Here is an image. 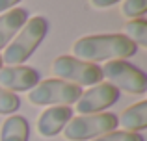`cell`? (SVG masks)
Instances as JSON below:
<instances>
[{"label":"cell","instance_id":"6da1fadb","mask_svg":"<svg viewBox=\"0 0 147 141\" xmlns=\"http://www.w3.org/2000/svg\"><path fill=\"white\" fill-rule=\"evenodd\" d=\"M138 47L123 33H104V35H86L73 45V56L80 61H106L123 59L134 56Z\"/></svg>","mask_w":147,"mask_h":141},{"label":"cell","instance_id":"7a4b0ae2","mask_svg":"<svg viewBox=\"0 0 147 141\" xmlns=\"http://www.w3.org/2000/svg\"><path fill=\"white\" fill-rule=\"evenodd\" d=\"M47 21L45 17L37 15L26 21V24L19 30V35L6 47L2 56V63L7 65H21L22 61L32 56V52L39 47V43L47 35Z\"/></svg>","mask_w":147,"mask_h":141},{"label":"cell","instance_id":"3957f363","mask_svg":"<svg viewBox=\"0 0 147 141\" xmlns=\"http://www.w3.org/2000/svg\"><path fill=\"white\" fill-rule=\"evenodd\" d=\"M117 128V115L114 113H93V115L71 117L63 128V136L69 141H88L97 136L110 134Z\"/></svg>","mask_w":147,"mask_h":141},{"label":"cell","instance_id":"277c9868","mask_svg":"<svg viewBox=\"0 0 147 141\" xmlns=\"http://www.w3.org/2000/svg\"><path fill=\"white\" fill-rule=\"evenodd\" d=\"M82 95V87L65 80L50 78L39 82L28 93V100L36 106H69Z\"/></svg>","mask_w":147,"mask_h":141},{"label":"cell","instance_id":"5b68a950","mask_svg":"<svg viewBox=\"0 0 147 141\" xmlns=\"http://www.w3.org/2000/svg\"><path fill=\"white\" fill-rule=\"evenodd\" d=\"M100 71H102V78H106L108 84L114 86L115 89L127 91L130 95H144L147 89L145 74L134 65H130L129 61L112 59L104 63Z\"/></svg>","mask_w":147,"mask_h":141},{"label":"cell","instance_id":"8992f818","mask_svg":"<svg viewBox=\"0 0 147 141\" xmlns=\"http://www.w3.org/2000/svg\"><path fill=\"white\" fill-rule=\"evenodd\" d=\"M52 72L58 80H65L75 86H95L102 82V71L95 63L80 61L73 56H60L52 63Z\"/></svg>","mask_w":147,"mask_h":141},{"label":"cell","instance_id":"52a82bcc","mask_svg":"<svg viewBox=\"0 0 147 141\" xmlns=\"http://www.w3.org/2000/svg\"><path fill=\"white\" fill-rule=\"evenodd\" d=\"M117 100H119V91L108 82H100L80 95V98L76 100V112L80 115L102 113V110L114 106Z\"/></svg>","mask_w":147,"mask_h":141},{"label":"cell","instance_id":"ba28073f","mask_svg":"<svg viewBox=\"0 0 147 141\" xmlns=\"http://www.w3.org/2000/svg\"><path fill=\"white\" fill-rule=\"evenodd\" d=\"M39 84V74L36 69L26 65H7L0 69V87L9 93L28 91Z\"/></svg>","mask_w":147,"mask_h":141},{"label":"cell","instance_id":"9c48e42d","mask_svg":"<svg viewBox=\"0 0 147 141\" xmlns=\"http://www.w3.org/2000/svg\"><path fill=\"white\" fill-rule=\"evenodd\" d=\"M73 110L69 106H50L37 119V132L43 138H52L60 134L65 128V124L71 121Z\"/></svg>","mask_w":147,"mask_h":141},{"label":"cell","instance_id":"30bf717a","mask_svg":"<svg viewBox=\"0 0 147 141\" xmlns=\"http://www.w3.org/2000/svg\"><path fill=\"white\" fill-rule=\"evenodd\" d=\"M26 21H28V13L22 7H13L0 15V48L7 47V43L26 24Z\"/></svg>","mask_w":147,"mask_h":141},{"label":"cell","instance_id":"8fae6325","mask_svg":"<svg viewBox=\"0 0 147 141\" xmlns=\"http://www.w3.org/2000/svg\"><path fill=\"white\" fill-rule=\"evenodd\" d=\"M117 124L125 128V132H140L147 128V100H140L127 108L117 119Z\"/></svg>","mask_w":147,"mask_h":141},{"label":"cell","instance_id":"7c38bea8","mask_svg":"<svg viewBox=\"0 0 147 141\" xmlns=\"http://www.w3.org/2000/svg\"><path fill=\"white\" fill-rule=\"evenodd\" d=\"M28 136H30L28 121L21 115L7 117L0 128V141H28Z\"/></svg>","mask_w":147,"mask_h":141},{"label":"cell","instance_id":"4fadbf2b","mask_svg":"<svg viewBox=\"0 0 147 141\" xmlns=\"http://www.w3.org/2000/svg\"><path fill=\"white\" fill-rule=\"evenodd\" d=\"M123 35L127 39H130L134 45H140V47H145L147 45V21L144 17L132 19L125 24V33Z\"/></svg>","mask_w":147,"mask_h":141},{"label":"cell","instance_id":"5bb4252c","mask_svg":"<svg viewBox=\"0 0 147 141\" xmlns=\"http://www.w3.org/2000/svg\"><path fill=\"white\" fill-rule=\"evenodd\" d=\"M19 108H21V100L17 95L0 87V115H11Z\"/></svg>","mask_w":147,"mask_h":141},{"label":"cell","instance_id":"9a60e30c","mask_svg":"<svg viewBox=\"0 0 147 141\" xmlns=\"http://www.w3.org/2000/svg\"><path fill=\"white\" fill-rule=\"evenodd\" d=\"M147 9V0H125L123 2V15L125 17H142Z\"/></svg>","mask_w":147,"mask_h":141},{"label":"cell","instance_id":"2e32d148","mask_svg":"<svg viewBox=\"0 0 147 141\" xmlns=\"http://www.w3.org/2000/svg\"><path fill=\"white\" fill-rule=\"evenodd\" d=\"M93 141H144L140 134L136 132H125V130H117V132H110V134H104L100 138L93 139Z\"/></svg>","mask_w":147,"mask_h":141},{"label":"cell","instance_id":"e0dca14e","mask_svg":"<svg viewBox=\"0 0 147 141\" xmlns=\"http://www.w3.org/2000/svg\"><path fill=\"white\" fill-rule=\"evenodd\" d=\"M21 2V0H0V13H4V11H9L15 7V4Z\"/></svg>","mask_w":147,"mask_h":141},{"label":"cell","instance_id":"ac0fdd59","mask_svg":"<svg viewBox=\"0 0 147 141\" xmlns=\"http://www.w3.org/2000/svg\"><path fill=\"white\" fill-rule=\"evenodd\" d=\"M119 0H91V4H93L95 7H110L114 6V4H117Z\"/></svg>","mask_w":147,"mask_h":141},{"label":"cell","instance_id":"d6986e66","mask_svg":"<svg viewBox=\"0 0 147 141\" xmlns=\"http://www.w3.org/2000/svg\"><path fill=\"white\" fill-rule=\"evenodd\" d=\"M0 69H2V56H0Z\"/></svg>","mask_w":147,"mask_h":141}]
</instances>
